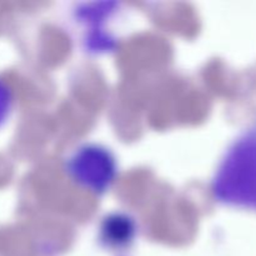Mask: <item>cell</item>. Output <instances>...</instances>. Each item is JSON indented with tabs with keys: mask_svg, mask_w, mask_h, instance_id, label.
Listing matches in <instances>:
<instances>
[{
	"mask_svg": "<svg viewBox=\"0 0 256 256\" xmlns=\"http://www.w3.org/2000/svg\"><path fill=\"white\" fill-rule=\"evenodd\" d=\"M225 178L234 180L235 186L226 190L229 202L256 209V129L240 140L225 166Z\"/></svg>",
	"mask_w": 256,
	"mask_h": 256,
	"instance_id": "6da1fadb",
	"label": "cell"
},
{
	"mask_svg": "<svg viewBox=\"0 0 256 256\" xmlns=\"http://www.w3.org/2000/svg\"><path fill=\"white\" fill-rule=\"evenodd\" d=\"M10 109V92L6 85L0 80V125L5 122Z\"/></svg>",
	"mask_w": 256,
	"mask_h": 256,
	"instance_id": "7a4b0ae2",
	"label": "cell"
}]
</instances>
